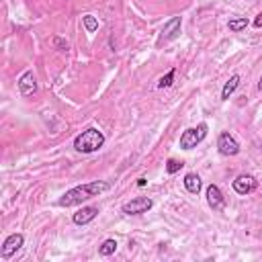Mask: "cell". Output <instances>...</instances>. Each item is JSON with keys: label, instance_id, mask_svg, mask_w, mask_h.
Returning a JSON list of instances; mask_svg holds the SVG:
<instances>
[{"label": "cell", "instance_id": "6da1fadb", "mask_svg": "<svg viewBox=\"0 0 262 262\" xmlns=\"http://www.w3.org/2000/svg\"><path fill=\"white\" fill-rule=\"evenodd\" d=\"M111 184L104 182V180H94V182H86V184H78L70 190H66L59 199H57V205L59 207H76V205H82L84 201L92 199V196H98L100 192L108 190Z\"/></svg>", "mask_w": 262, "mask_h": 262}, {"label": "cell", "instance_id": "7a4b0ae2", "mask_svg": "<svg viewBox=\"0 0 262 262\" xmlns=\"http://www.w3.org/2000/svg\"><path fill=\"white\" fill-rule=\"evenodd\" d=\"M104 141L106 137L102 131H98L96 127H88L86 131L74 137V149L80 154H94L104 145Z\"/></svg>", "mask_w": 262, "mask_h": 262}, {"label": "cell", "instance_id": "3957f363", "mask_svg": "<svg viewBox=\"0 0 262 262\" xmlns=\"http://www.w3.org/2000/svg\"><path fill=\"white\" fill-rule=\"evenodd\" d=\"M207 131H209L207 123H199L196 127H188L186 131H182V135H180V149L188 151V149L196 147L207 137Z\"/></svg>", "mask_w": 262, "mask_h": 262}, {"label": "cell", "instance_id": "277c9868", "mask_svg": "<svg viewBox=\"0 0 262 262\" xmlns=\"http://www.w3.org/2000/svg\"><path fill=\"white\" fill-rule=\"evenodd\" d=\"M151 207H154V201L149 196H135L129 203H125L121 207V211L125 215H141V213H147Z\"/></svg>", "mask_w": 262, "mask_h": 262}, {"label": "cell", "instance_id": "5b68a950", "mask_svg": "<svg viewBox=\"0 0 262 262\" xmlns=\"http://www.w3.org/2000/svg\"><path fill=\"white\" fill-rule=\"evenodd\" d=\"M23 244H25V235H23V233H10V235L2 242V246H0V256H2L4 260L12 258V256L23 248Z\"/></svg>", "mask_w": 262, "mask_h": 262}, {"label": "cell", "instance_id": "8992f818", "mask_svg": "<svg viewBox=\"0 0 262 262\" xmlns=\"http://www.w3.org/2000/svg\"><path fill=\"white\" fill-rule=\"evenodd\" d=\"M217 149H219L221 156H237L239 154V143L231 133L223 131L217 137Z\"/></svg>", "mask_w": 262, "mask_h": 262}, {"label": "cell", "instance_id": "52a82bcc", "mask_svg": "<svg viewBox=\"0 0 262 262\" xmlns=\"http://www.w3.org/2000/svg\"><path fill=\"white\" fill-rule=\"evenodd\" d=\"M231 186H233V190H235L237 194H250V192H254V188H256V178H254L252 174H239V176L231 182Z\"/></svg>", "mask_w": 262, "mask_h": 262}, {"label": "cell", "instance_id": "ba28073f", "mask_svg": "<svg viewBox=\"0 0 262 262\" xmlns=\"http://www.w3.org/2000/svg\"><path fill=\"white\" fill-rule=\"evenodd\" d=\"M205 196H207V203H209V207H211L213 211L223 209L225 196H223V192H221V188H219L217 184H209L207 190H205Z\"/></svg>", "mask_w": 262, "mask_h": 262}, {"label": "cell", "instance_id": "9c48e42d", "mask_svg": "<svg viewBox=\"0 0 262 262\" xmlns=\"http://www.w3.org/2000/svg\"><path fill=\"white\" fill-rule=\"evenodd\" d=\"M18 90L23 96H31L37 92V78L33 74V70H27L20 78H18Z\"/></svg>", "mask_w": 262, "mask_h": 262}, {"label": "cell", "instance_id": "30bf717a", "mask_svg": "<svg viewBox=\"0 0 262 262\" xmlns=\"http://www.w3.org/2000/svg\"><path fill=\"white\" fill-rule=\"evenodd\" d=\"M98 215V207H94V205H88V207H82V209H78L74 215H72V221L76 223V225H88L94 217Z\"/></svg>", "mask_w": 262, "mask_h": 262}, {"label": "cell", "instance_id": "8fae6325", "mask_svg": "<svg viewBox=\"0 0 262 262\" xmlns=\"http://www.w3.org/2000/svg\"><path fill=\"white\" fill-rule=\"evenodd\" d=\"M180 27H182V16H172L168 23H164L162 27V39L172 41L180 35Z\"/></svg>", "mask_w": 262, "mask_h": 262}, {"label": "cell", "instance_id": "7c38bea8", "mask_svg": "<svg viewBox=\"0 0 262 262\" xmlns=\"http://www.w3.org/2000/svg\"><path fill=\"white\" fill-rule=\"evenodd\" d=\"M184 188L190 192V194H199V190H201V178H199V174H194V172H188L186 176H184Z\"/></svg>", "mask_w": 262, "mask_h": 262}, {"label": "cell", "instance_id": "4fadbf2b", "mask_svg": "<svg viewBox=\"0 0 262 262\" xmlns=\"http://www.w3.org/2000/svg\"><path fill=\"white\" fill-rule=\"evenodd\" d=\"M239 80H242V78H239L237 74H233V76H231V78H229V80L223 84V90H221V100H227V98H229V96H231V94L237 90Z\"/></svg>", "mask_w": 262, "mask_h": 262}, {"label": "cell", "instance_id": "5bb4252c", "mask_svg": "<svg viewBox=\"0 0 262 262\" xmlns=\"http://www.w3.org/2000/svg\"><path fill=\"white\" fill-rule=\"evenodd\" d=\"M117 239H113V237H108V239H104L100 246H98V254L100 256H113L115 252H117Z\"/></svg>", "mask_w": 262, "mask_h": 262}, {"label": "cell", "instance_id": "9a60e30c", "mask_svg": "<svg viewBox=\"0 0 262 262\" xmlns=\"http://www.w3.org/2000/svg\"><path fill=\"white\" fill-rule=\"evenodd\" d=\"M248 25H250V20H248L246 16H235V18H229V23H227V27H229L231 33H239V31H244Z\"/></svg>", "mask_w": 262, "mask_h": 262}, {"label": "cell", "instance_id": "2e32d148", "mask_svg": "<svg viewBox=\"0 0 262 262\" xmlns=\"http://www.w3.org/2000/svg\"><path fill=\"white\" fill-rule=\"evenodd\" d=\"M82 23H84V27H86L88 33H94V31L98 29V18L92 16V14H84V16H82Z\"/></svg>", "mask_w": 262, "mask_h": 262}, {"label": "cell", "instance_id": "e0dca14e", "mask_svg": "<svg viewBox=\"0 0 262 262\" xmlns=\"http://www.w3.org/2000/svg\"><path fill=\"white\" fill-rule=\"evenodd\" d=\"M174 76H176V70H174V68H172V70H168V74L160 78V82H158V88H168V86H172V82H174Z\"/></svg>", "mask_w": 262, "mask_h": 262}, {"label": "cell", "instance_id": "ac0fdd59", "mask_svg": "<svg viewBox=\"0 0 262 262\" xmlns=\"http://www.w3.org/2000/svg\"><path fill=\"white\" fill-rule=\"evenodd\" d=\"M184 166V162H180V160H174V158H170L168 162H166V172L168 174H176L180 168Z\"/></svg>", "mask_w": 262, "mask_h": 262}, {"label": "cell", "instance_id": "d6986e66", "mask_svg": "<svg viewBox=\"0 0 262 262\" xmlns=\"http://www.w3.org/2000/svg\"><path fill=\"white\" fill-rule=\"evenodd\" d=\"M53 45H55V49H59V51H68V49H70L68 41H63L61 37H53Z\"/></svg>", "mask_w": 262, "mask_h": 262}, {"label": "cell", "instance_id": "ffe728a7", "mask_svg": "<svg viewBox=\"0 0 262 262\" xmlns=\"http://www.w3.org/2000/svg\"><path fill=\"white\" fill-rule=\"evenodd\" d=\"M254 27H256V29H260V27H262V12H260V14L254 18Z\"/></svg>", "mask_w": 262, "mask_h": 262}, {"label": "cell", "instance_id": "44dd1931", "mask_svg": "<svg viewBox=\"0 0 262 262\" xmlns=\"http://www.w3.org/2000/svg\"><path fill=\"white\" fill-rule=\"evenodd\" d=\"M145 184H147V180H145L143 176H141V178H137V186H145Z\"/></svg>", "mask_w": 262, "mask_h": 262}, {"label": "cell", "instance_id": "7402d4cb", "mask_svg": "<svg viewBox=\"0 0 262 262\" xmlns=\"http://www.w3.org/2000/svg\"><path fill=\"white\" fill-rule=\"evenodd\" d=\"M258 90L262 92V76H260V82H258Z\"/></svg>", "mask_w": 262, "mask_h": 262}]
</instances>
